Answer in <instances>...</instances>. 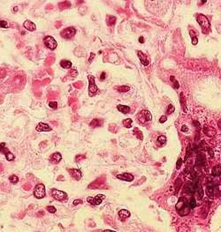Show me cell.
<instances>
[{
	"label": "cell",
	"mask_w": 221,
	"mask_h": 232,
	"mask_svg": "<svg viewBox=\"0 0 221 232\" xmlns=\"http://www.w3.org/2000/svg\"><path fill=\"white\" fill-rule=\"evenodd\" d=\"M151 114L149 110L147 109H143L141 110L138 114H137V119L141 122L142 124L147 123V122H149L151 120Z\"/></svg>",
	"instance_id": "6da1fadb"
},
{
	"label": "cell",
	"mask_w": 221,
	"mask_h": 232,
	"mask_svg": "<svg viewBox=\"0 0 221 232\" xmlns=\"http://www.w3.org/2000/svg\"><path fill=\"white\" fill-rule=\"evenodd\" d=\"M89 79V96H94L98 91V87L96 85L95 82V77L93 75H89L88 76Z\"/></svg>",
	"instance_id": "7a4b0ae2"
},
{
	"label": "cell",
	"mask_w": 221,
	"mask_h": 232,
	"mask_svg": "<svg viewBox=\"0 0 221 232\" xmlns=\"http://www.w3.org/2000/svg\"><path fill=\"white\" fill-rule=\"evenodd\" d=\"M51 195L54 199L58 201H66L68 199V196L65 191H59V190L52 189L51 190Z\"/></svg>",
	"instance_id": "3957f363"
},
{
	"label": "cell",
	"mask_w": 221,
	"mask_h": 232,
	"mask_svg": "<svg viewBox=\"0 0 221 232\" xmlns=\"http://www.w3.org/2000/svg\"><path fill=\"white\" fill-rule=\"evenodd\" d=\"M200 186L201 185H199L198 180H193V182L188 183L185 185V191L191 194V193H194V192H196V191H198Z\"/></svg>",
	"instance_id": "277c9868"
},
{
	"label": "cell",
	"mask_w": 221,
	"mask_h": 232,
	"mask_svg": "<svg viewBox=\"0 0 221 232\" xmlns=\"http://www.w3.org/2000/svg\"><path fill=\"white\" fill-rule=\"evenodd\" d=\"M34 196L36 199H43L45 196V186L43 184H39L34 189Z\"/></svg>",
	"instance_id": "5b68a950"
},
{
	"label": "cell",
	"mask_w": 221,
	"mask_h": 232,
	"mask_svg": "<svg viewBox=\"0 0 221 232\" xmlns=\"http://www.w3.org/2000/svg\"><path fill=\"white\" fill-rule=\"evenodd\" d=\"M75 34H76V29L74 28V27H67V28L64 29V30L61 32V36L63 37V38H65V39H72L73 37L74 36Z\"/></svg>",
	"instance_id": "8992f818"
},
{
	"label": "cell",
	"mask_w": 221,
	"mask_h": 232,
	"mask_svg": "<svg viewBox=\"0 0 221 232\" xmlns=\"http://www.w3.org/2000/svg\"><path fill=\"white\" fill-rule=\"evenodd\" d=\"M105 199V196L103 195V194H99V195H97L95 198L93 197H88L87 199V201L89 202L90 205H93V206H97V205H100V204L103 202V199Z\"/></svg>",
	"instance_id": "52a82bcc"
},
{
	"label": "cell",
	"mask_w": 221,
	"mask_h": 232,
	"mask_svg": "<svg viewBox=\"0 0 221 232\" xmlns=\"http://www.w3.org/2000/svg\"><path fill=\"white\" fill-rule=\"evenodd\" d=\"M44 44L46 45V47L49 48L50 49H52V50L56 49L57 46H58V43H57L56 40L54 39L52 36H49V35H48V36L44 37Z\"/></svg>",
	"instance_id": "ba28073f"
},
{
	"label": "cell",
	"mask_w": 221,
	"mask_h": 232,
	"mask_svg": "<svg viewBox=\"0 0 221 232\" xmlns=\"http://www.w3.org/2000/svg\"><path fill=\"white\" fill-rule=\"evenodd\" d=\"M197 21H198V23L201 25V27H202V28L203 29V30H205V29L210 27V23H209L208 20H207V18L204 15H202V14L198 15V17H197Z\"/></svg>",
	"instance_id": "9c48e42d"
},
{
	"label": "cell",
	"mask_w": 221,
	"mask_h": 232,
	"mask_svg": "<svg viewBox=\"0 0 221 232\" xmlns=\"http://www.w3.org/2000/svg\"><path fill=\"white\" fill-rule=\"evenodd\" d=\"M186 206H187L186 199H184L183 197H180V199H179V202L176 204V209L178 210L179 213L182 214V210H185Z\"/></svg>",
	"instance_id": "30bf717a"
},
{
	"label": "cell",
	"mask_w": 221,
	"mask_h": 232,
	"mask_svg": "<svg viewBox=\"0 0 221 232\" xmlns=\"http://www.w3.org/2000/svg\"><path fill=\"white\" fill-rule=\"evenodd\" d=\"M35 130L37 131H51V127L48 124L44 123H39L37 125V126L35 127Z\"/></svg>",
	"instance_id": "8fae6325"
},
{
	"label": "cell",
	"mask_w": 221,
	"mask_h": 232,
	"mask_svg": "<svg viewBox=\"0 0 221 232\" xmlns=\"http://www.w3.org/2000/svg\"><path fill=\"white\" fill-rule=\"evenodd\" d=\"M117 178L123 181H126V182H131V181L134 180V176L130 173H123V174L118 175Z\"/></svg>",
	"instance_id": "7c38bea8"
},
{
	"label": "cell",
	"mask_w": 221,
	"mask_h": 232,
	"mask_svg": "<svg viewBox=\"0 0 221 232\" xmlns=\"http://www.w3.org/2000/svg\"><path fill=\"white\" fill-rule=\"evenodd\" d=\"M130 212L126 209H121L119 211V216H120V219L121 221H125L128 217H130Z\"/></svg>",
	"instance_id": "4fadbf2b"
},
{
	"label": "cell",
	"mask_w": 221,
	"mask_h": 232,
	"mask_svg": "<svg viewBox=\"0 0 221 232\" xmlns=\"http://www.w3.org/2000/svg\"><path fill=\"white\" fill-rule=\"evenodd\" d=\"M61 159H62L61 154H59V153H54V154L50 156V162H51V163H54V164H57V163H58V162L61 161Z\"/></svg>",
	"instance_id": "5bb4252c"
},
{
	"label": "cell",
	"mask_w": 221,
	"mask_h": 232,
	"mask_svg": "<svg viewBox=\"0 0 221 232\" xmlns=\"http://www.w3.org/2000/svg\"><path fill=\"white\" fill-rule=\"evenodd\" d=\"M137 55H138L139 58H140L141 63H142L143 65H145V66L149 65V60L147 59V57H146V55H145V54H143L142 51L138 50V51H137Z\"/></svg>",
	"instance_id": "9a60e30c"
},
{
	"label": "cell",
	"mask_w": 221,
	"mask_h": 232,
	"mask_svg": "<svg viewBox=\"0 0 221 232\" xmlns=\"http://www.w3.org/2000/svg\"><path fill=\"white\" fill-rule=\"evenodd\" d=\"M23 26H24V27H25L26 29H27L28 31H31V32L35 31V29H36L35 24L30 21H26L25 22H24V24H23Z\"/></svg>",
	"instance_id": "2e32d148"
},
{
	"label": "cell",
	"mask_w": 221,
	"mask_h": 232,
	"mask_svg": "<svg viewBox=\"0 0 221 232\" xmlns=\"http://www.w3.org/2000/svg\"><path fill=\"white\" fill-rule=\"evenodd\" d=\"M69 173H70V176L73 177L76 180H80L81 177V172L79 169H69Z\"/></svg>",
	"instance_id": "e0dca14e"
},
{
	"label": "cell",
	"mask_w": 221,
	"mask_h": 232,
	"mask_svg": "<svg viewBox=\"0 0 221 232\" xmlns=\"http://www.w3.org/2000/svg\"><path fill=\"white\" fill-rule=\"evenodd\" d=\"M117 109H119V111L122 112L123 114H127L128 112H129V110H130V108L128 107V106L121 105V104H119L118 106H117Z\"/></svg>",
	"instance_id": "ac0fdd59"
},
{
	"label": "cell",
	"mask_w": 221,
	"mask_h": 232,
	"mask_svg": "<svg viewBox=\"0 0 221 232\" xmlns=\"http://www.w3.org/2000/svg\"><path fill=\"white\" fill-rule=\"evenodd\" d=\"M212 176L213 177H220L221 176V166L217 165L212 169Z\"/></svg>",
	"instance_id": "d6986e66"
},
{
	"label": "cell",
	"mask_w": 221,
	"mask_h": 232,
	"mask_svg": "<svg viewBox=\"0 0 221 232\" xmlns=\"http://www.w3.org/2000/svg\"><path fill=\"white\" fill-rule=\"evenodd\" d=\"M72 62L68 61V60H61V62H60V66L65 68V69H69V68L72 67Z\"/></svg>",
	"instance_id": "ffe728a7"
},
{
	"label": "cell",
	"mask_w": 221,
	"mask_h": 232,
	"mask_svg": "<svg viewBox=\"0 0 221 232\" xmlns=\"http://www.w3.org/2000/svg\"><path fill=\"white\" fill-rule=\"evenodd\" d=\"M103 121H101L100 119H94V120H92L90 123V127L92 128H96V127H99V126H101L102 125H103Z\"/></svg>",
	"instance_id": "44dd1931"
},
{
	"label": "cell",
	"mask_w": 221,
	"mask_h": 232,
	"mask_svg": "<svg viewBox=\"0 0 221 232\" xmlns=\"http://www.w3.org/2000/svg\"><path fill=\"white\" fill-rule=\"evenodd\" d=\"M123 125H124L126 128H131L133 125V121L131 118H126V119H124L123 120Z\"/></svg>",
	"instance_id": "7402d4cb"
},
{
	"label": "cell",
	"mask_w": 221,
	"mask_h": 232,
	"mask_svg": "<svg viewBox=\"0 0 221 232\" xmlns=\"http://www.w3.org/2000/svg\"><path fill=\"white\" fill-rule=\"evenodd\" d=\"M134 135L136 136V137H138L140 140H143V133H142V131H141L140 130L138 129V128H134Z\"/></svg>",
	"instance_id": "603a6c76"
},
{
	"label": "cell",
	"mask_w": 221,
	"mask_h": 232,
	"mask_svg": "<svg viewBox=\"0 0 221 232\" xmlns=\"http://www.w3.org/2000/svg\"><path fill=\"white\" fill-rule=\"evenodd\" d=\"M129 89H130V86H119L118 88H117V90H118L119 92H127V91H129Z\"/></svg>",
	"instance_id": "cb8c5ba5"
},
{
	"label": "cell",
	"mask_w": 221,
	"mask_h": 232,
	"mask_svg": "<svg viewBox=\"0 0 221 232\" xmlns=\"http://www.w3.org/2000/svg\"><path fill=\"white\" fill-rule=\"evenodd\" d=\"M9 180H10V182H11L12 184L15 185V184L18 183V181H19V178H18V177H17V176H15V175H13V176H11V177H9Z\"/></svg>",
	"instance_id": "d4e9b609"
},
{
	"label": "cell",
	"mask_w": 221,
	"mask_h": 232,
	"mask_svg": "<svg viewBox=\"0 0 221 232\" xmlns=\"http://www.w3.org/2000/svg\"><path fill=\"white\" fill-rule=\"evenodd\" d=\"M116 22V18L113 16H109L107 19V23L108 25H110V26H112V25L114 24V23Z\"/></svg>",
	"instance_id": "484cf974"
},
{
	"label": "cell",
	"mask_w": 221,
	"mask_h": 232,
	"mask_svg": "<svg viewBox=\"0 0 221 232\" xmlns=\"http://www.w3.org/2000/svg\"><path fill=\"white\" fill-rule=\"evenodd\" d=\"M196 207V199H195L194 197H192L191 199H190V201H189V208H195Z\"/></svg>",
	"instance_id": "4316f807"
},
{
	"label": "cell",
	"mask_w": 221,
	"mask_h": 232,
	"mask_svg": "<svg viewBox=\"0 0 221 232\" xmlns=\"http://www.w3.org/2000/svg\"><path fill=\"white\" fill-rule=\"evenodd\" d=\"M165 141H166V137H165V136L161 135V136H159V137L157 138V142H158L159 144H161V145L165 144Z\"/></svg>",
	"instance_id": "83f0119b"
},
{
	"label": "cell",
	"mask_w": 221,
	"mask_h": 232,
	"mask_svg": "<svg viewBox=\"0 0 221 232\" xmlns=\"http://www.w3.org/2000/svg\"><path fill=\"white\" fill-rule=\"evenodd\" d=\"M180 185H181V179L180 178H178L177 180H176L175 182V189H176V192L178 191V190L180 189Z\"/></svg>",
	"instance_id": "f1b7e54d"
},
{
	"label": "cell",
	"mask_w": 221,
	"mask_h": 232,
	"mask_svg": "<svg viewBox=\"0 0 221 232\" xmlns=\"http://www.w3.org/2000/svg\"><path fill=\"white\" fill-rule=\"evenodd\" d=\"M174 111V106L172 104H169L168 105V108H167V111H166V113L168 114V115H170V114H172V112Z\"/></svg>",
	"instance_id": "f546056e"
},
{
	"label": "cell",
	"mask_w": 221,
	"mask_h": 232,
	"mask_svg": "<svg viewBox=\"0 0 221 232\" xmlns=\"http://www.w3.org/2000/svg\"><path fill=\"white\" fill-rule=\"evenodd\" d=\"M46 208H47L48 211L50 212V213H51V214H55V213H56V211H57L56 208H54V207H51V206H49V207H47Z\"/></svg>",
	"instance_id": "4dcf8cb0"
},
{
	"label": "cell",
	"mask_w": 221,
	"mask_h": 232,
	"mask_svg": "<svg viewBox=\"0 0 221 232\" xmlns=\"http://www.w3.org/2000/svg\"><path fill=\"white\" fill-rule=\"evenodd\" d=\"M49 106H50V108H52V109H56L57 108H58V103H57V102H50V103H49Z\"/></svg>",
	"instance_id": "1f68e13d"
},
{
	"label": "cell",
	"mask_w": 221,
	"mask_h": 232,
	"mask_svg": "<svg viewBox=\"0 0 221 232\" xmlns=\"http://www.w3.org/2000/svg\"><path fill=\"white\" fill-rule=\"evenodd\" d=\"M174 80V77L172 76L171 77V80ZM172 82H173V87H174V88H175V89L179 88V86H179V83L177 82V80H173Z\"/></svg>",
	"instance_id": "d6a6232c"
},
{
	"label": "cell",
	"mask_w": 221,
	"mask_h": 232,
	"mask_svg": "<svg viewBox=\"0 0 221 232\" xmlns=\"http://www.w3.org/2000/svg\"><path fill=\"white\" fill-rule=\"evenodd\" d=\"M0 26H1V27H4V28H7V27H9L8 23H7L6 21H0Z\"/></svg>",
	"instance_id": "836d02e7"
},
{
	"label": "cell",
	"mask_w": 221,
	"mask_h": 232,
	"mask_svg": "<svg viewBox=\"0 0 221 232\" xmlns=\"http://www.w3.org/2000/svg\"><path fill=\"white\" fill-rule=\"evenodd\" d=\"M181 164H182L181 158H179V160L177 161V164H176V169H179L180 168V166H181Z\"/></svg>",
	"instance_id": "e575fe53"
},
{
	"label": "cell",
	"mask_w": 221,
	"mask_h": 232,
	"mask_svg": "<svg viewBox=\"0 0 221 232\" xmlns=\"http://www.w3.org/2000/svg\"><path fill=\"white\" fill-rule=\"evenodd\" d=\"M166 120H167V117H166V116H162V117H160V119H159V122H160L161 124H163V123H165Z\"/></svg>",
	"instance_id": "d590c367"
},
{
	"label": "cell",
	"mask_w": 221,
	"mask_h": 232,
	"mask_svg": "<svg viewBox=\"0 0 221 232\" xmlns=\"http://www.w3.org/2000/svg\"><path fill=\"white\" fill-rule=\"evenodd\" d=\"M197 42H198V40H197V38H196V37H194V38H192V43H193V45H196V44H197Z\"/></svg>",
	"instance_id": "8d00e7d4"
},
{
	"label": "cell",
	"mask_w": 221,
	"mask_h": 232,
	"mask_svg": "<svg viewBox=\"0 0 221 232\" xmlns=\"http://www.w3.org/2000/svg\"><path fill=\"white\" fill-rule=\"evenodd\" d=\"M81 199H75V200L74 201V203H73V204H74V206H76V205H78V204H81Z\"/></svg>",
	"instance_id": "74e56055"
},
{
	"label": "cell",
	"mask_w": 221,
	"mask_h": 232,
	"mask_svg": "<svg viewBox=\"0 0 221 232\" xmlns=\"http://www.w3.org/2000/svg\"><path fill=\"white\" fill-rule=\"evenodd\" d=\"M181 131H183V132H186V131H188V127H187L186 125H182V127H181Z\"/></svg>",
	"instance_id": "f35d334b"
},
{
	"label": "cell",
	"mask_w": 221,
	"mask_h": 232,
	"mask_svg": "<svg viewBox=\"0 0 221 232\" xmlns=\"http://www.w3.org/2000/svg\"><path fill=\"white\" fill-rule=\"evenodd\" d=\"M105 76H106L105 72H102L101 77H100V80H104V79H105Z\"/></svg>",
	"instance_id": "ab89813d"
},
{
	"label": "cell",
	"mask_w": 221,
	"mask_h": 232,
	"mask_svg": "<svg viewBox=\"0 0 221 232\" xmlns=\"http://www.w3.org/2000/svg\"><path fill=\"white\" fill-rule=\"evenodd\" d=\"M139 42H140V43H143V42H144V38H143V36H141L140 38H139Z\"/></svg>",
	"instance_id": "60d3db41"
},
{
	"label": "cell",
	"mask_w": 221,
	"mask_h": 232,
	"mask_svg": "<svg viewBox=\"0 0 221 232\" xmlns=\"http://www.w3.org/2000/svg\"><path fill=\"white\" fill-rule=\"evenodd\" d=\"M95 58V55H94L93 53H91V57H90V58H89V63H91L92 62V58Z\"/></svg>",
	"instance_id": "b9f144b4"
},
{
	"label": "cell",
	"mask_w": 221,
	"mask_h": 232,
	"mask_svg": "<svg viewBox=\"0 0 221 232\" xmlns=\"http://www.w3.org/2000/svg\"><path fill=\"white\" fill-rule=\"evenodd\" d=\"M103 232H114V231H113V230H103Z\"/></svg>",
	"instance_id": "7bdbcfd3"
},
{
	"label": "cell",
	"mask_w": 221,
	"mask_h": 232,
	"mask_svg": "<svg viewBox=\"0 0 221 232\" xmlns=\"http://www.w3.org/2000/svg\"><path fill=\"white\" fill-rule=\"evenodd\" d=\"M13 10H14V12H17V10H18V7H14V8H13Z\"/></svg>",
	"instance_id": "ee69618b"
}]
</instances>
